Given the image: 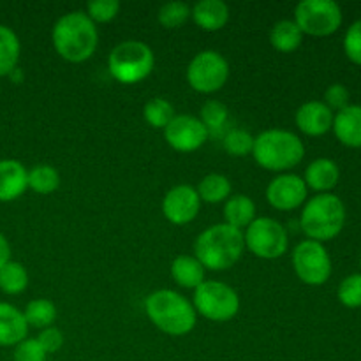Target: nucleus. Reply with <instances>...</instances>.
<instances>
[{
	"mask_svg": "<svg viewBox=\"0 0 361 361\" xmlns=\"http://www.w3.org/2000/svg\"><path fill=\"white\" fill-rule=\"evenodd\" d=\"M51 41L55 51L66 62H87L97 49L99 34L95 23L83 11H71L59 18L53 27Z\"/></svg>",
	"mask_w": 361,
	"mask_h": 361,
	"instance_id": "f257e3e1",
	"label": "nucleus"
},
{
	"mask_svg": "<svg viewBox=\"0 0 361 361\" xmlns=\"http://www.w3.org/2000/svg\"><path fill=\"white\" fill-rule=\"evenodd\" d=\"M245 250L243 231L228 224H215L204 229L194 243V256L204 270L224 271L235 267Z\"/></svg>",
	"mask_w": 361,
	"mask_h": 361,
	"instance_id": "f03ea898",
	"label": "nucleus"
},
{
	"mask_svg": "<svg viewBox=\"0 0 361 361\" xmlns=\"http://www.w3.org/2000/svg\"><path fill=\"white\" fill-rule=\"evenodd\" d=\"M145 312L155 328L171 337H183L196 326L194 305L173 289H159L145 300Z\"/></svg>",
	"mask_w": 361,
	"mask_h": 361,
	"instance_id": "7ed1b4c3",
	"label": "nucleus"
},
{
	"mask_svg": "<svg viewBox=\"0 0 361 361\" xmlns=\"http://www.w3.org/2000/svg\"><path fill=\"white\" fill-rule=\"evenodd\" d=\"M305 145L295 133L286 129H268L254 137L252 157L267 171L286 173L303 161Z\"/></svg>",
	"mask_w": 361,
	"mask_h": 361,
	"instance_id": "20e7f679",
	"label": "nucleus"
},
{
	"mask_svg": "<svg viewBox=\"0 0 361 361\" xmlns=\"http://www.w3.org/2000/svg\"><path fill=\"white\" fill-rule=\"evenodd\" d=\"M345 224V204L331 192L317 194L303 204L300 226L314 242H328L342 231Z\"/></svg>",
	"mask_w": 361,
	"mask_h": 361,
	"instance_id": "39448f33",
	"label": "nucleus"
},
{
	"mask_svg": "<svg viewBox=\"0 0 361 361\" xmlns=\"http://www.w3.org/2000/svg\"><path fill=\"white\" fill-rule=\"evenodd\" d=\"M155 66L150 46L143 41H123L113 48L108 59L109 74L122 85H136L147 80Z\"/></svg>",
	"mask_w": 361,
	"mask_h": 361,
	"instance_id": "423d86ee",
	"label": "nucleus"
},
{
	"mask_svg": "<svg viewBox=\"0 0 361 361\" xmlns=\"http://www.w3.org/2000/svg\"><path fill=\"white\" fill-rule=\"evenodd\" d=\"M194 310L214 323L231 321L240 310V296L231 286L219 281H204L194 289Z\"/></svg>",
	"mask_w": 361,
	"mask_h": 361,
	"instance_id": "0eeeda50",
	"label": "nucleus"
},
{
	"mask_svg": "<svg viewBox=\"0 0 361 361\" xmlns=\"http://www.w3.org/2000/svg\"><path fill=\"white\" fill-rule=\"evenodd\" d=\"M245 247L259 259H279L289 249V236L284 226L271 217L254 219L243 233Z\"/></svg>",
	"mask_w": 361,
	"mask_h": 361,
	"instance_id": "6e6552de",
	"label": "nucleus"
},
{
	"mask_svg": "<svg viewBox=\"0 0 361 361\" xmlns=\"http://www.w3.org/2000/svg\"><path fill=\"white\" fill-rule=\"evenodd\" d=\"M293 21L303 35L324 37L341 28L342 9L335 0H302L296 6Z\"/></svg>",
	"mask_w": 361,
	"mask_h": 361,
	"instance_id": "1a4fd4ad",
	"label": "nucleus"
},
{
	"mask_svg": "<svg viewBox=\"0 0 361 361\" xmlns=\"http://www.w3.org/2000/svg\"><path fill=\"white\" fill-rule=\"evenodd\" d=\"M229 78V63L214 49L197 53L187 67V83L200 94H215L226 85Z\"/></svg>",
	"mask_w": 361,
	"mask_h": 361,
	"instance_id": "9d476101",
	"label": "nucleus"
},
{
	"mask_svg": "<svg viewBox=\"0 0 361 361\" xmlns=\"http://www.w3.org/2000/svg\"><path fill=\"white\" fill-rule=\"evenodd\" d=\"M293 268L303 284L323 286L331 275V257L321 242L303 240L293 250Z\"/></svg>",
	"mask_w": 361,
	"mask_h": 361,
	"instance_id": "9b49d317",
	"label": "nucleus"
},
{
	"mask_svg": "<svg viewBox=\"0 0 361 361\" xmlns=\"http://www.w3.org/2000/svg\"><path fill=\"white\" fill-rule=\"evenodd\" d=\"M208 130L200 118L192 115H176L164 129L166 143L180 154L196 152L207 143Z\"/></svg>",
	"mask_w": 361,
	"mask_h": 361,
	"instance_id": "f8f14e48",
	"label": "nucleus"
},
{
	"mask_svg": "<svg viewBox=\"0 0 361 361\" xmlns=\"http://www.w3.org/2000/svg\"><path fill=\"white\" fill-rule=\"evenodd\" d=\"M309 189L302 176L293 173H282L275 176L267 187V200L275 210L293 212L305 204Z\"/></svg>",
	"mask_w": 361,
	"mask_h": 361,
	"instance_id": "ddd939ff",
	"label": "nucleus"
},
{
	"mask_svg": "<svg viewBox=\"0 0 361 361\" xmlns=\"http://www.w3.org/2000/svg\"><path fill=\"white\" fill-rule=\"evenodd\" d=\"M201 200L192 185L180 183L169 189L162 200V214L166 221L175 226H185L197 217Z\"/></svg>",
	"mask_w": 361,
	"mask_h": 361,
	"instance_id": "4468645a",
	"label": "nucleus"
},
{
	"mask_svg": "<svg viewBox=\"0 0 361 361\" xmlns=\"http://www.w3.org/2000/svg\"><path fill=\"white\" fill-rule=\"evenodd\" d=\"M335 113L323 101H307L296 109V127L307 136H323L334 126Z\"/></svg>",
	"mask_w": 361,
	"mask_h": 361,
	"instance_id": "2eb2a0df",
	"label": "nucleus"
},
{
	"mask_svg": "<svg viewBox=\"0 0 361 361\" xmlns=\"http://www.w3.org/2000/svg\"><path fill=\"white\" fill-rule=\"evenodd\" d=\"M28 189V169L20 161L2 159L0 161V203L18 200Z\"/></svg>",
	"mask_w": 361,
	"mask_h": 361,
	"instance_id": "dca6fc26",
	"label": "nucleus"
},
{
	"mask_svg": "<svg viewBox=\"0 0 361 361\" xmlns=\"http://www.w3.org/2000/svg\"><path fill=\"white\" fill-rule=\"evenodd\" d=\"M331 129L342 145L361 148V104H349L335 113Z\"/></svg>",
	"mask_w": 361,
	"mask_h": 361,
	"instance_id": "f3484780",
	"label": "nucleus"
},
{
	"mask_svg": "<svg viewBox=\"0 0 361 361\" xmlns=\"http://www.w3.org/2000/svg\"><path fill=\"white\" fill-rule=\"evenodd\" d=\"M341 178V169L335 161L328 157H319L310 162L303 175L307 189L317 190L319 194L330 192Z\"/></svg>",
	"mask_w": 361,
	"mask_h": 361,
	"instance_id": "a211bd4d",
	"label": "nucleus"
},
{
	"mask_svg": "<svg viewBox=\"0 0 361 361\" xmlns=\"http://www.w3.org/2000/svg\"><path fill=\"white\" fill-rule=\"evenodd\" d=\"M28 324L21 310L11 303L0 302V345L11 348L27 338Z\"/></svg>",
	"mask_w": 361,
	"mask_h": 361,
	"instance_id": "6ab92c4d",
	"label": "nucleus"
},
{
	"mask_svg": "<svg viewBox=\"0 0 361 361\" xmlns=\"http://www.w3.org/2000/svg\"><path fill=\"white\" fill-rule=\"evenodd\" d=\"M190 18L204 32H217L229 20V7L222 0H200L190 7Z\"/></svg>",
	"mask_w": 361,
	"mask_h": 361,
	"instance_id": "aec40b11",
	"label": "nucleus"
},
{
	"mask_svg": "<svg viewBox=\"0 0 361 361\" xmlns=\"http://www.w3.org/2000/svg\"><path fill=\"white\" fill-rule=\"evenodd\" d=\"M204 274L207 270L196 256L182 254V256L175 257L171 263V277L180 288L197 289L204 282Z\"/></svg>",
	"mask_w": 361,
	"mask_h": 361,
	"instance_id": "412c9836",
	"label": "nucleus"
},
{
	"mask_svg": "<svg viewBox=\"0 0 361 361\" xmlns=\"http://www.w3.org/2000/svg\"><path fill=\"white\" fill-rule=\"evenodd\" d=\"M254 219H256V204L245 194H235L224 203V224L242 231L247 229Z\"/></svg>",
	"mask_w": 361,
	"mask_h": 361,
	"instance_id": "4be33fe9",
	"label": "nucleus"
},
{
	"mask_svg": "<svg viewBox=\"0 0 361 361\" xmlns=\"http://www.w3.org/2000/svg\"><path fill=\"white\" fill-rule=\"evenodd\" d=\"M196 190L201 201L208 204H219L231 197L233 187L228 176L221 175V173H210L197 183Z\"/></svg>",
	"mask_w": 361,
	"mask_h": 361,
	"instance_id": "5701e85b",
	"label": "nucleus"
},
{
	"mask_svg": "<svg viewBox=\"0 0 361 361\" xmlns=\"http://www.w3.org/2000/svg\"><path fill=\"white\" fill-rule=\"evenodd\" d=\"M303 41V34L298 25L293 20H281L271 27L270 42L277 51L291 53L300 48Z\"/></svg>",
	"mask_w": 361,
	"mask_h": 361,
	"instance_id": "b1692460",
	"label": "nucleus"
},
{
	"mask_svg": "<svg viewBox=\"0 0 361 361\" xmlns=\"http://www.w3.org/2000/svg\"><path fill=\"white\" fill-rule=\"evenodd\" d=\"M21 44L13 28L0 25V78L9 76L16 71Z\"/></svg>",
	"mask_w": 361,
	"mask_h": 361,
	"instance_id": "393cba45",
	"label": "nucleus"
},
{
	"mask_svg": "<svg viewBox=\"0 0 361 361\" xmlns=\"http://www.w3.org/2000/svg\"><path fill=\"white\" fill-rule=\"evenodd\" d=\"M25 321H27L28 326L39 328V330H44V328L53 326L56 319V307L53 305V302L46 298H37L32 300L25 307Z\"/></svg>",
	"mask_w": 361,
	"mask_h": 361,
	"instance_id": "a878e982",
	"label": "nucleus"
},
{
	"mask_svg": "<svg viewBox=\"0 0 361 361\" xmlns=\"http://www.w3.org/2000/svg\"><path fill=\"white\" fill-rule=\"evenodd\" d=\"M28 274L18 261H9L0 268V291L6 295H20L27 289Z\"/></svg>",
	"mask_w": 361,
	"mask_h": 361,
	"instance_id": "bb28decb",
	"label": "nucleus"
},
{
	"mask_svg": "<svg viewBox=\"0 0 361 361\" xmlns=\"http://www.w3.org/2000/svg\"><path fill=\"white\" fill-rule=\"evenodd\" d=\"M60 187V175L53 166L49 164H39L28 171V189L34 192L51 194Z\"/></svg>",
	"mask_w": 361,
	"mask_h": 361,
	"instance_id": "cd10ccee",
	"label": "nucleus"
},
{
	"mask_svg": "<svg viewBox=\"0 0 361 361\" xmlns=\"http://www.w3.org/2000/svg\"><path fill=\"white\" fill-rule=\"evenodd\" d=\"M143 116L148 126L154 129H166L176 116V113L171 102L162 97H154L145 104Z\"/></svg>",
	"mask_w": 361,
	"mask_h": 361,
	"instance_id": "c85d7f7f",
	"label": "nucleus"
},
{
	"mask_svg": "<svg viewBox=\"0 0 361 361\" xmlns=\"http://www.w3.org/2000/svg\"><path fill=\"white\" fill-rule=\"evenodd\" d=\"M222 147L233 157H247L252 154L254 136L245 129H231L222 137Z\"/></svg>",
	"mask_w": 361,
	"mask_h": 361,
	"instance_id": "c756f323",
	"label": "nucleus"
},
{
	"mask_svg": "<svg viewBox=\"0 0 361 361\" xmlns=\"http://www.w3.org/2000/svg\"><path fill=\"white\" fill-rule=\"evenodd\" d=\"M159 23L161 27L169 28H178L185 23L190 18V7L187 6L185 2H180V0H175V2H166L162 4L161 9H159Z\"/></svg>",
	"mask_w": 361,
	"mask_h": 361,
	"instance_id": "7c9ffc66",
	"label": "nucleus"
},
{
	"mask_svg": "<svg viewBox=\"0 0 361 361\" xmlns=\"http://www.w3.org/2000/svg\"><path fill=\"white\" fill-rule=\"evenodd\" d=\"M229 111L226 108V104H222L221 101H215V99H210L203 104L201 108V122L207 127L208 134L215 133V130H221L222 127H226L228 123Z\"/></svg>",
	"mask_w": 361,
	"mask_h": 361,
	"instance_id": "2f4dec72",
	"label": "nucleus"
},
{
	"mask_svg": "<svg viewBox=\"0 0 361 361\" xmlns=\"http://www.w3.org/2000/svg\"><path fill=\"white\" fill-rule=\"evenodd\" d=\"M337 296L342 305L349 307V309L361 307V274H353L345 277L338 284Z\"/></svg>",
	"mask_w": 361,
	"mask_h": 361,
	"instance_id": "473e14b6",
	"label": "nucleus"
},
{
	"mask_svg": "<svg viewBox=\"0 0 361 361\" xmlns=\"http://www.w3.org/2000/svg\"><path fill=\"white\" fill-rule=\"evenodd\" d=\"M118 0H92L87 4V16L94 23H109L120 13Z\"/></svg>",
	"mask_w": 361,
	"mask_h": 361,
	"instance_id": "72a5a7b5",
	"label": "nucleus"
},
{
	"mask_svg": "<svg viewBox=\"0 0 361 361\" xmlns=\"http://www.w3.org/2000/svg\"><path fill=\"white\" fill-rule=\"evenodd\" d=\"M344 51L351 62L361 66V18L345 30Z\"/></svg>",
	"mask_w": 361,
	"mask_h": 361,
	"instance_id": "f704fd0d",
	"label": "nucleus"
},
{
	"mask_svg": "<svg viewBox=\"0 0 361 361\" xmlns=\"http://www.w3.org/2000/svg\"><path fill=\"white\" fill-rule=\"evenodd\" d=\"M46 353L35 338H25L14 349L13 361H46Z\"/></svg>",
	"mask_w": 361,
	"mask_h": 361,
	"instance_id": "c9c22d12",
	"label": "nucleus"
},
{
	"mask_svg": "<svg viewBox=\"0 0 361 361\" xmlns=\"http://www.w3.org/2000/svg\"><path fill=\"white\" fill-rule=\"evenodd\" d=\"M324 104L331 109V111H341L345 106H349V90L345 85L334 83L326 88L324 92Z\"/></svg>",
	"mask_w": 361,
	"mask_h": 361,
	"instance_id": "e433bc0d",
	"label": "nucleus"
},
{
	"mask_svg": "<svg viewBox=\"0 0 361 361\" xmlns=\"http://www.w3.org/2000/svg\"><path fill=\"white\" fill-rule=\"evenodd\" d=\"M35 341L41 344V348L44 349L46 355L49 353H59L63 345V334L55 326H48L44 330H41V334L37 335Z\"/></svg>",
	"mask_w": 361,
	"mask_h": 361,
	"instance_id": "4c0bfd02",
	"label": "nucleus"
},
{
	"mask_svg": "<svg viewBox=\"0 0 361 361\" xmlns=\"http://www.w3.org/2000/svg\"><path fill=\"white\" fill-rule=\"evenodd\" d=\"M11 261V245L6 236L0 233V268Z\"/></svg>",
	"mask_w": 361,
	"mask_h": 361,
	"instance_id": "58836bf2",
	"label": "nucleus"
},
{
	"mask_svg": "<svg viewBox=\"0 0 361 361\" xmlns=\"http://www.w3.org/2000/svg\"><path fill=\"white\" fill-rule=\"evenodd\" d=\"M360 267H361V257H360Z\"/></svg>",
	"mask_w": 361,
	"mask_h": 361,
	"instance_id": "ea45409f",
	"label": "nucleus"
}]
</instances>
